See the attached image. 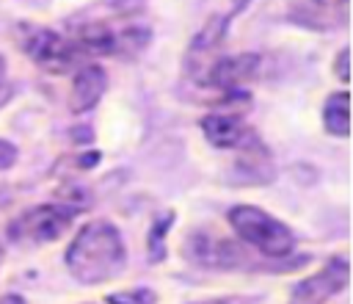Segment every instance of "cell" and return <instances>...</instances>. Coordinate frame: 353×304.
I'll use <instances>...</instances> for the list:
<instances>
[{
	"instance_id": "cell-6",
	"label": "cell",
	"mask_w": 353,
	"mask_h": 304,
	"mask_svg": "<svg viewBox=\"0 0 353 304\" xmlns=\"http://www.w3.org/2000/svg\"><path fill=\"white\" fill-rule=\"evenodd\" d=\"M259 58L256 55H234V58H215L204 75L196 80L199 86H210V88H221L226 94H234L243 83H248L256 72Z\"/></svg>"
},
{
	"instance_id": "cell-11",
	"label": "cell",
	"mask_w": 353,
	"mask_h": 304,
	"mask_svg": "<svg viewBox=\"0 0 353 304\" xmlns=\"http://www.w3.org/2000/svg\"><path fill=\"white\" fill-rule=\"evenodd\" d=\"M171 227V213H165V216H160L154 224H152V232H149V257L152 260H163V254H165V229Z\"/></svg>"
},
{
	"instance_id": "cell-15",
	"label": "cell",
	"mask_w": 353,
	"mask_h": 304,
	"mask_svg": "<svg viewBox=\"0 0 353 304\" xmlns=\"http://www.w3.org/2000/svg\"><path fill=\"white\" fill-rule=\"evenodd\" d=\"M11 97V86H8V77H6V61L0 55V105H6Z\"/></svg>"
},
{
	"instance_id": "cell-14",
	"label": "cell",
	"mask_w": 353,
	"mask_h": 304,
	"mask_svg": "<svg viewBox=\"0 0 353 304\" xmlns=\"http://www.w3.org/2000/svg\"><path fill=\"white\" fill-rule=\"evenodd\" d=\"M14 163H17V146L0 138V171L3 169H11Z\"/></svg>"
},
{
	"instance_id": "cell-7",
	"label": "cell",
	"mask_w": 353,
	"mask_h": 304,
	"mask_svg": "<svg viewBox=\"0 0 353 304\" xmlns=\"http://www.w3.org/2000/svg\"><path fill=\"white\" fill-rule=\"evenodd\" d=\"M201 130L207 141L218 149H240L254 138V133L234 116V113H212L201 119Z\"/></svg>"
},
{
	"instance_id": "cell-9",
	"label": "cell",
	"mask_w": 353,
	"mask_h": 304,
	"mask_svg": "<svg viewBox=\"0 0 353 304\" xmlns=\"http://www.w3.org/2000/svg\"><path fill=\"white\" fill-rule=\"evenodd\" d=\"M190 246H196V251H188V257L196 260L199 265L232 268L234 263H240V251L226 238H204V235H199L196 240H190Z\"/></svg>"
},
{
	"instance_id": "cell-19",
	"label": "cell",
	"mask_w": 353,
	"mask_h": 304,
	"mask_svg": "<svg viewBox=\"0 0 353 304\" xmlns=\"http://www.w3.org/2000/svg\"><path fill=\"white\" fill-rule=\"evenodd\" d=\"M0 254H3V251H0Z\"/></svg>"
},
{
	"instance_id": "cell-5",
	"label": "cell",
	"mask_w": 353,
	"mask_h": 304,
	"mask_svg": "<svg viewBox=\"0 0 353 304\" xmlns=\"http://www.w3.org/2000/svg\"><path fill=\"white\" fill-rule=\"evenodd\" d=\"M345 285H347V260L334 257L323 265V271H317L314 276L301 282L295 287L292 298H295V304H323L331 296H336L339 290H345Z\"/></svg>"
},
{
	"instance_id": "cell-13",
	"label": "cell",
	"mask_w": 353,
	"mask_h": 304,
	"mask_svg": "<svg viewBox=\"0 0 353 304\" xmlns=\"http://www.w3.org/2000/svg\"><path fill=\"white\" fill-rule=\"evenodd\" d=\"M314 8L325 11V14H339V17H347V0H312Z\"/></svg>"
},
{
	"instance_id": "cell-12",
	"label": "cell",
	"mask_w": 353,
	"mask_h": 304,
	"mask_svg": "<svg viewBox=\"0 0 353 304\" xmlns=\"http://www.w3.org/2000/svg\"><path fill=\"white\" fill-rule=\"evenodd\" d=\"M108 304H154V293L146 287H135V290H121L108 296Z\"/></svg>"
},
{
	"instance_id": "cell-2",
	"label": "cell",
	"mask_w": 353,
	"mask_h": 304,
	"mask_svg": "<svg viewBox=\"0 0 353 304\" xmlns=\"http://www.w3.org/2000/svg\"><path fill=\"white\" fill-rule=\"evenodd\" d=\"M229 224L240 240L248 246L259 249L268 257H287L295 246V238L287 224L273 218L270 213L251 207V205H237L229 210Z\"/></svg>"
},
{
	"instance_id": "cell-16",
	"label": "cell",
	"mask_w": 353,
	"mask_h": 304,
	"mask_svg": "<svg viewBox=\"0 0 353 304\" xmlns=\"http://www.w3.org/2000/svg\"><path fill=\"white\" fill-rule=\"evenodd\" d=\"M336 72H339V77L347 83V50L339 53V58H336Z\"/></svg>"
},
{
	"instance_id": "cell-17",
	"label": "cell",
	"mask_w": 353,
	"mask_h": 304,
	"mask_svg": "<svg viewBox=\"0 0 353 304\" xmlns=\"http://www.w3.org/2000/svg\"><path fill=\"white\" fill-rule=\"evenodd\" d=\"M0 304H25V301H22L19 296H3V298H0Z\"/></svg>"
},
{
	"instance_id": "cell-4",
	"label": "cell",
	"mask_w": 353,
	"mask_h": 304,
	"mask_svg": "<svg viewBox=\"0 0 353 304\" xmlns=\"http://www.w3.org/2000/svg\"><path fill=\"white\" fill-rule=\"evenodd\" d=\"M72 224V210L63 205H39L11 221L8 235L17 243H50Z\"/></svg>"
},
{
	"instance_id": "cell-10",
	"label": "cell",
	"mask_w": 353,
	"mask_h": 304,
	"mask_svg": "<svg viewBox=\"0 0 353 304\" xmlns=\"http://www.w3.org/2000/svg\"><path fill=\"white\" fill-rule=\"evenodd\" d=\"M347 105H350L347 91H339V94H331L325 99V108H323L325 130L334 133V135H339V138H345L347 130H350V111H347Z\"/></svg>"
},
{
	"instance_id": "cell-1",
	"label": "cell",
	"mask_w": 353,
	"mask_h": 304,
	"mask_svg": "<svg viewBox=\"0 0 353 304\" xmlns=\"http://www.w3.org/2000/svg\"><path fill=\"white\" fill-rule=\"evenodd\" d=\"M66 265L83 285H99L119 276L124 268V243L119 229L108 221L85 224L66 249Z\"/></svg>"
},
{
	"instance_id": "cell-8",
	"label": "cell",
	"mask_w": 353,
	"mask_h": 304,
	"mask_svg": "<svg viewBox=\"0 0 353 304\" xmlns=\"http://www.w3.org/2000/svg\"><path fill=\"white\" fill-rule=\"evenodd\" d=\"M105 69L97 66V64H85L77 69L74 80H72V91H69V108L74 113H83V111H91L99 97L105 94Z\"/></svg>"
},
{
	"instance_id": "cell-18",
	"label": "cell",
	"mask_w": 353,
	"mask_h": 304,
	"mask_svg": "<svg viewBox=\"0 0 353 304\" xmlns=\"http://www.w3.org/2000/svg\"><path fill=\"white\" fill-rule=\"evenodd\" d=\"M204 304H226V301H204Z\"/></svg>"
},
{
	"instance_id": "cell-3",
	"label": "cell",
	"mask_w": 353,
	"mask_h": 304,
	"mask_svg": "<svg viewBox=\"0 0 353 304\" xmlns=\"http://www.w3.org/2000/svg\"><path fill=\"white\" fill-rule=\"evenodd\" d=\"M19 33H22V41H19L22 50L47 72H58V75L69 72L80 61V55H83L80 47L72 39H66V36L50 30V28L22 25Z\"/></svg>"
}]
</instances>
